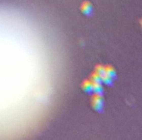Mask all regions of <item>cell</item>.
Instances as JSON below:
<instances>
[{
    "label": "cell",
    "mask_w": 142,
    "mask_h": 140,
    "mask_svg": "<svg viewBox=\"0 0 142 140\" xmlns=\"http://www.w3.org/2000/svg\"><path fill=\"white\" fill-rule=\"evenodd\" d=\"M81 88L84 92L86 93H92V82L90 79H85L82 81L81 83Z\"/></svg>",
    "instance_id": "cell-3"
},
{
    "label": "cell",
    "mask_w": 142,
    "mask_h": 140,
    "mask_svg": "<svg viewBox=\"0 0 142 140\" xmlns=\"http://www.w3.org/2000/svg\"><path fill=\"white\" fill-rule=\"evenodd\" d=\"M114 79L111 76H110L109 75H107L106 73H104L103 75L101 76V82L102 84H104L106 86H112L113 85Z\"/></svg>",
    "instance_id": "cell-5"
},
{
    "label": "cell",
    "mask_w": 142,
    "mask_h": 140,
    "mask_svg": "<svg viewBox=\"0 0 142 140\" xmlns=\"http://www.w3.org/2000/svg\"><path fill=\"white\" fill-rule=\"evenodd\" d=\"M92 90H93V92L103 93L104 88H103V85H102V82H92Z\"/></svg>",
    "instance_id": "cell-6"
},
{
    "label": "cell",
    "mask_w": 142,
    "mask_h": 140,
    "mask_svg": "<svg viewBox=\"0 0 142 140\" xmlns=\"http://www.w3.org/2000/svg\"><path fill=\"white\" fill-rule=\"evenodd\" d=\"M104 100L103 93L93 92L90 97V105L95 111L98 113H102L104 109Z\"/></svg>",
    "instance_id": "cell-1"
},
{
    "label": "cell",
    "mask_w": 142,
    "mask_h": 140,
    "mask_svg": "<svg viewBox=\"0 0 142 140\" xmlns=\"http://www.w3.org/2000/svg\"><path fill=\"white\" fill-rule=\"evenodd\" d=\"M80 11L81 13L86 16H90L93 13V5L90 1L85 0L83 1L80 4Z\"/></svg>",
    "instance_id": "cell-2"
},
{
    "label": "cell",
    "mask_w": 142,
    "mask_h": 140,
    "mask_svg": "<svg viewBox=\"0 0 142 140\" xmlns=\"http://www.w3.org/2000/svg\"><path fill=\"white\" fill-rule=\"evenodd\" d=\"M104 73H106L107 75L111 76L114 80L116 78V76H117L115 68L111 65H104Z\"/></svg>",
    "instance_id": "cell-4"
},
{
    "label": "cell",
    "mask_w": 142,
    "mask_h": 140,
    "mask_svg": "<svg viewBox=\"0 0 142 140\" xmlns=\"http://www.w3.org/2000/svg\"><path fill=\"white\" fill-rule=\"evenodd\" d=\"M95 71H96L98 74L102 76L104 73V65L101 64H97L95 67Z\"/></svg>",
    "instance_id": "cell-8"
},
{
    "label": "cell",
    "mask_w": 142,
    "mask_h": 140,
    "mask_svg": "<svg viewBox=\"0 0 142 140\" xmlns=\"http://www.w3.org/2000/svg\"><path fill=\"white\" fill-rule=\"evenodd\" d=\"M139 22H140V27H141V29H142V18L140 19V21H139Z\"/></svg>",
    "instance_id": "cell-9"
},
{
    "label": "cell",
    "mask_w": 142,
    "mask_h": 140,
    "mask_svg": "<svg viewBox=\"0 0 142 140\" xmlns=\"http://www.w3.org/2000/svg\"><path fill=\"white\" fill-rule=\"evenodd\" d=\"M89 79L92 82H101V76L95 71H94L90 75Z\"/></svg>",
    "instance_id": "cell-7"
}]
</instances>
